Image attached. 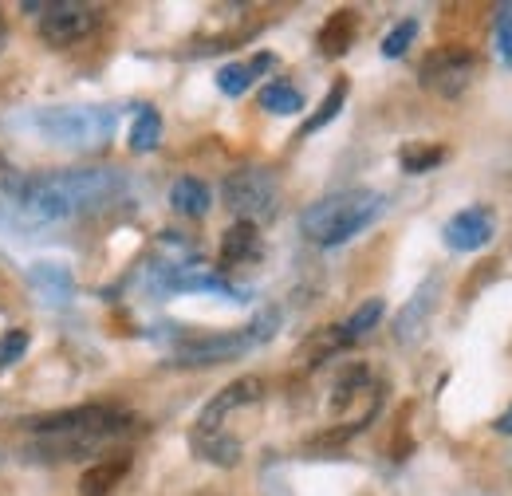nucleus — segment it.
<instances>
[{"instance_id": "15", "label": "nucleus", "mask_w": 512, "mask_h": 496, "mask_svg": "<svg viewBox=\"0 0 512 496\" xmlns=\"http://www.w3.org/2000/svg\"><path fill=\"white\" fill-rule=\"evenodd\" d=\"M130 457H115V461H95L91 469H83L79 477V496H111V489H119V481L127 477Z\"/></svg>"}, {"instance_id": "30", "label": "nucleus", "mask_w": 512, "mask_h": 496, "mask_svg": "<svg viewBox=\"0 0 512 496\" xmlns=\"http://www.w3.org/2000/svg\"><path fill=\"white\" fill-rule=\"evenodd\" d=\"M493 430H497V434H505V437H512V406L501 414V418H497V426H493Z\"/></svg>"}, {"instance_id": "21", "label": "nucleus", "mask_w": 512, "mask_h": 496, "mask_svg": "<svg viewBox=\"0 0 512 496\" xmlns=\"http://www.w3.org/2000/svg\"><path fill=\"white\" fill-rule=\"evenodd\" d=\"M158 142H162V119H158L154 107H142L134 126H130V150L134 154H150Z\"/></svg>"}, {"instance_id": "29", "label": "nucleus", "mask_w": 512, "mask_h": 496, "mask_svg": "<svg viewBox=\"0 0 512 496\" xmlns=\"http://www.w3.org/2000/svg\"><path fill=\"white\" fill-rule=\"evenodd\" d=\"M497 56H501V63L512 67V4H505L497 12Z\"/></svg>"}, {"instance_id": "5", "label": "nucleus", "mask_w": 512, "mask_h": 496, "mask_svg": "<svg viewBox=\"0 0 512 496\" xmlns=\"http://www.w3.org/2000/svg\"><path fill=\"white\" fill-rule=\"evenodd\" d=\"M221 197H225V205L241 217V221H268V217H276V205H280V182H276V174L272 170H233L225 182H221Z\"/></svg>"}, {"instance_id": "10", "label": "nucleus", "mask_w": 512, "mask_h": 496, "mask_svg": "<svg viewBox=\"0 0 512 496\" xmlns=\"http://www.w3.org/2000/svg\"><path fill=\"white\" fill-rule=\"evenodd\" d=\"M264 398V382L256 378V374H245V378H237V382H229L221 394H213L209 398V406L201 410V418H197V430H217L233 410H241V406H253Z\"/></svg>"}, {"instance_id": "6", "label": "nucleus", "mask_w": 512, "mask_h": 496, "mask_svg": "<svg viewBox=\"0 0 512 496\" xmlns=\"http://www.w3.org/2000/svg\"><path fill=\"white\" fill-rule=\"evenodd\" d=\"M24 430L32 434H99V437H119L127 430V414L115 406H71V410H56L44 418L24 422Z\"/></svg>"}, {"instance_id": "14", "label": "nucleus", "mask_w": 512, "mask_h": 496, "mask_svg": "<svg viewBox=\"0 0 512 496\" xmlns=\"http://www.w3.org/2000/svg\"><path fill=\"white\" fill-rule=\"evenodd\" d=\"M355 28H359V20H355V12H351V8L331 12V16H327V24L320 28V52L323 56H331V60L347 56V52H351V44H355Z\"/></svg>"}, {"instance_id": "23", "label": "nucleus", "mask_w": 512, "mask_h": 496, "mask_svg": "<svg viewBox=\"0 0 512 496\" xmlns=\"http://www.w3.org/2000/svg\"><path fill=\"white\" fill-rule=\"evenodd\" d=\"M347 91H351V87H347V79H339V83H335V87L323 95L320 111H316V115L304 123V130H300V134H316V130H323V126L331 123V119L343 111V103H347Z\"/></svg>"}, {"instance_id": "31", "label": "nucleus", "mask_w": 512, "mask_h": 496, "mask_svg": "<svg viewBox=\"0 0 512 496\" xmlns=\"http://www.w3.org/2000/svg\"><path fill=\"white\" fill-rule=\"evenodd\" d=\"M4 40H8V28H4V16H0V52H4Z\"/></svg>"}, {"instance_id": "8", "label": "nucleus", "mask_w": 512, "mask_h": 496, "mask_svg": "<svg viewBox=\"0 0 512 496\" xmlns=\"http://www.w3.org/2000/svg\"><path fill=\"white\" fill-rule=\"evenodd\" d=\"M473 75H477V56L465 52V48H442V52H434L430 60L422 63V87L442 95V99L465 95Z\"/></svg>"}, {"instance_id": "7", "label": "nucleus", "mask_w": 512, "mask_h": 496, "mask_svg": "<svg viewBox=\"0 0 512 496\" xmlns=\"http://www.w3.org/2000/svg\"><path fill=\"white\" fill-rule=\"evenodd\" d=\"M99 20H103V12L95 4H79V0L44 4V12H40V40L48 48H71V44L87 40L99 28Z\"/></svg>"}, {"instance_id": "2", "label": "nucleus", "mask_w": 512, "mask_h": 496, "mask_svg": "<svg viewBox=\"0 0 512 496\" xmlns=\"http://www.w3.org/2000/svg\"><path fill=\"white\" fill-rule=\"evenodd\" d=\"M379 213H383V193H375V189H343V193H331V197H323V201L304 209L300 233L320 248L347 245L367 225H375Z\"/></svg>"}, {"instance_id": "20", "label": "nucleus", "mask_w": 512, "mask_h": 496, "mask_svg": "<svg viewBox=\"0 0 512 496\" xmlns=\"http://www.w3.org/2000/svg\"><path fill=\"white\" fill-rule=\"evenodd\" d=\"M260 107L272 111V115H296V111H304V95H300L292 83L276 79V83H268V87L260 91Z\"/></svg>"}, {"instance_id": "22", "label": "nucleus", "mask_w": 512, "mask_h": 496, "mask_svg": "<svg viewBox=\"0 0 512 496\" xmlns=\"http://www.w3.org/2000/svg\"><path fill=\"white\" fill-rule=\"evenodd\" d=\"M383 311H386L383 300H367L363 308L351 311V319L339 327V339H343V347H347V343H355V339H363L367 331H375V323L383 319Z\"/></svg>"}, {"instance_id": "13", "label": "nucleus", "mask_w": 512, "mask_h": 496, "mask_svg": "<svg viewBox=\"0 0 512 496\" xmlns=\"http://www.w3.org/2000/svg\"><path fill=\"white\" fill-rule=\"evenodd\" d=\"M190 445L201 461L221 465V469H233V465L241 461V441L221 434V430H197V434L190 437Z\"/></svg>"}, {"instance_id": "3", "label": "nucleus", "mask_w": 512, "mask_h": 496, "mask_svg": "<svg viewBox=\"0 0 512 496\" xmlns=\"http://www.w3.org/2000/svg\"><path fill=\"white\" fill-rule=\"evenodd\" d=\"M36 130L71 150L103 146L115 134V111L103 107H52L36 115Z\"/></svg>"}, {"instance_id": "12", "label": "nucleus", "mask_w": 512, "mask_h": 496, "mask_svg": "<svg viewBox=\"0 0 512 496\" xmlns=\"http://www.w3.org/2000/svg\"><path fill=\"white\" fill-rule=\"evenodd\" d=\"M111 437L99 434H40V441L28 445V457L32 461H79L95 449H103Z\"/></svg>"}, {"instance_id": "19", "label": "nucleus", "mask_w": 512, "mask_h": 496, "mask_svg": "<svg viewBox=\"0 0 512 496\" xmlns=\"http://www.w3.org/2000/svg\"><path fill=\"white\" fill-rule=\"evenodd\" d=\"M32 284L48 296V300H56V304H64L67 296H71V272H67L64 264H32Z\"/></svg>"}, {"instance_id": "28", "label": "nucleus", "mask_w": 512, "mask_h": 496, "mask_svg": "<svg viewBox=\"0 0 512 496\" xmlns=\"http://www.w3.org/2000/svg\"><path fill=\"white\" fill-rule=\"evenodd\" d=\"M363 386H367V367H351L335 386V406H347L355 398V390H363Z\"/></svg>"}, {"instance_id": "24", "label": "nucleus", "mask_w": 512, "mask_h": 496, "mask_svg": "<svg viewBox=\"0 0 512 496\" xmlns=\"http://www.w3.org/2000/svg\"><path fill=\"white\" fill-rule=\"evenodd\" d=\"M442 158H446L442 146H406V150L398 154V162H402L406 174H426V170L442 166Z\"/></svg>"}, {"instance_id": "4", "label": "nucleus", "mask_w": 512, "mask_h": 496, "mask_svg": "<svg viewBox=\"0 0 512 496\" xmlns=\"http://www.w3.org/2000/svg\"><path fill=\"white\" fill-rule=\"evenodd\" d=\"M276 323H280V311H264V315H256L249 327H241V331H225V335L193 339V343H186V347H178L174 359H178V367H217V363H229V359L253 351L256 343L272 339Z\"/></svg>"}, {"instance_id": "26", "label": "nucleus", "mask_w": 512, "mask_h": 496, "mask_svg": "<svg viewBox=\"0 0 512 496\" xmlns=\"http://www.w3.org/2000/svg\"><path fill=\"white\" fill-rule=\"evenodd\" d=\"M253 67L249 63H229V67H221L217 71V87L229 95V99H237V95H245L249 87H253Z\"/></svg>"}, {"instance_id": "17", "label": "nucleus", "mask_w": 512, "mask_h": 496, "mask_svg": "<svg viewBox=\"0 0 512 496\" xmlns=\"http://www.w3.org/2000/svg\"><path fill=\"white\" fill-rule=\"evenodd\" d=\"M260 256V233L249 221H237L225 237H221V264H245Z\"/></svg>"}, {"instance_id": "9", "label": "nucleus", "mask_w": 512, "mask_h": 496, "mask_svg": "<svg viewBox=\"0 0 512 496\" xmlns=\"http://www.w3.org/2000/svg\"><path fill=\"white\" fill-rule=\"evenodd\" d=\"M497 225H493V213L485 205H473V209H461L457 217H449L442 237H446V248L453 252H477L493 241Z\"/></svg>"}, {"instance_id": "1", "label": "nucleus", "mask_w": 512, "mask_h": 496, "mask_svg": "<svg viewBox=\"0 0 512 496\" xmlns=\"http://www.w3.org/2000/svg\"><path fill=\"white\" fill-rule=\"evenodd\" d=\"M4 193H8V209L20 221L56 225L115 201L123 193V174L119 170H56V174L12 178Z\"/></svg>"}, {"instance_id": "16", "label": "nucleus", "mask_w": 512, "mask_h": 496, "mask_svg": "<svg viewBox=\"0 0 512 496\" xmlns=\"http://www.w3.org/2000/svg\"><path fill=\"white\" fill-rule=\"evenodd\" d=\"M170 205H174V213H182V217H205L209 205H213V193H209L205 182H197V178H178V182L170 186Z\"/></svg>"}, {"instance_id": "27", "label": "nucleus", "mask_w": 512, "mask_h": 496, "mask_svg": "<svg viewBox=\"0 0 512 496\" xmlns=\"http://www.w3.org/2000/svg\"><path fill=\"white\" fill-rule=\"evenodd\" d=\"M24 351H28V331H24V327L4 331V335H0V371H8L12 363H20Z\"/></svg>"}, {"instance_id": "25", "label": "nucleus", "mask_w": 512, "mask_h": 496, "mask_svg": "<svg viewBox=\"0 0 512 496\" xmlns=\"http://www.w3.org/2000/svg\"><path fill=\"white\" fill-rule=\"evenodd\" d=\"M414 36H418V20L414 16H406V20H398L390 32L383 36V56L386 60H398V56H406V48L414 44Z\"/></svg>"}, {"instance_id": "18", "label": "nucleus", "mask_w": 512, "mask_h": 496, "mask_svg": "<svg viewBox=\"0 0 512 496\" xmlns=\"http://www.w3.org/2000/svg\"><path fill=\"white\" fill-rule=\"evenodd\" d=\"M166 288L170 292H225V296H233V288L217 272H205V268H174Z\"/></svg>"}, {"instance_id": "11", "label": "nucleus", "mask_w": 512, "mask_h": 496, "mask_svg": "<svg viewBox=\"0 0 512 496\" xmlns=\"http://www.w3.org/2000/svg\"><path fill=\"white\" fill-rule=\"evenodd\" d=\"M438 292H442V280L430 276V280L418 284V292L406 300V308L398 311V319H394V339H398L402 347H410V343L422 339V331H426V323H430V311L438 304Z\"/></svg>"}]
</instances>
